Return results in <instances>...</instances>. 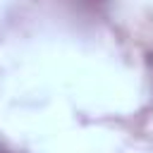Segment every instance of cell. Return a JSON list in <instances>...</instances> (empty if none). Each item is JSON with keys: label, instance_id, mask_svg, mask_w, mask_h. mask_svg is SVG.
Segmentation results:
<instances>
[{"label": "cell", "instance_id": "6da1fadb", "mask_svg": "<svg viewBox=\"0 0 153 153\" xmlns=\"http://www.w3.org/2000/svg\"><path fill=\"white\" fill-rule=\"evenodd\" d=\"M0 153H12V151H5V148H0Z\"/></svg>", "mask_w": 153, "mask_h": 153}]
</instances>
